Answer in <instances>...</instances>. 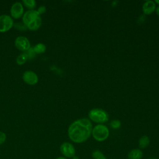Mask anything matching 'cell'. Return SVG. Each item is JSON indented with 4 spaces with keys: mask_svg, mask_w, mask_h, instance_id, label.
I'll use <instances>...</instances> for the list:
<instances>
[{
    "mask_svg": "<svg viewBox=\"0 0 159 159\" xmlns=\"http://www.w3.org/2000/svg\"><path fill=\"white\" fill-rule=\"evenodd\" d=\"M92 130L93 125L89 119H80L70 125L68 129V135L73 142L81 143L91 137Z\"/></svg>",
    "mask_w": 159,
    "mask_h": 159,
    "instance_id": "cell-1",
    "label": "cell"
},
{
    "mask_svg": "<svg viewBox=\"0 0 159 159\" xmlns=\"http://www.w3.org/2000/svg\"><path fill=\"white\" fill-rule=\"evenodd\" d=\"M91 135L95 140L103 142L109 137V130L104 124H98L93 128Z\"/></svg>",
    "mask_w": 159,
    "mask_h": 159,
    "instance_id": "cell-2",
    "label": "cell"
},
{
    "mask_svg": "<svg viewBox=\"0 0 159 159\" xmlns=\"http://www.w3.org/2000/svg\"><path fill=\"white\" fill-rule=\"evenodd\" d=\"M89 118L93 122L98 123L99 124H102L106 122L108 119L107 113L101 109H93L88 114Z\"/></svg>",
    "mask_w": 159,
    "mask_h": 159,
    "instance_id": "cell-3",
    "label": "cell"
},
{
    "mask_svg": "<svg viewBox=\"0 0 159 159\" xmlns=\"http://www.w3.org/2000/svg\"><path fill=\"white\" fill-rule=\"evenodd\" d=\"M60 151L62 155L67 158H72L76 155V149L74 145L68 142H65L61 144Z\"/></svg>",
    "mask_w": 159,
    "mask_h": 159,
    "instance_id": "cell-4",
    "label": "cell"
},
{
    "mask_svg": "<svg viewBox=\"0 0 159 159\" xmlns=\"http://www.w3.org/2000/svg\"><path fill=\"white\" fill-rule=\"evenodd\" d=\"M14 25V20L11 16L7 14L0 16V32H6L9 30Z\"/></svg>",
    "mask_w": 159,
    "mask_h": 159,
    "instance_id": "cell-5",
    "label": "cell"
},
{
    "mask_svg": "<svg viewBox=\"0 0 159 159\" xmlns=\"http://www.w3.org/2000/svg\"><path fill=\"white\" fill-rule=\"evenodd\" d=\"M14 44L18 50L23 52H26L30 48V41L24 36H18L15 39Z\"/></svg>",
    "mask_w": 159,
    "mask_h": 159,
    "instance_id": "cell-6",
    "label": "cell"
},
{
    "mask_svg": "<svg viewBox=\"0 0 159 159\" xmlns=\"http://www.w3.org/2000/svg\"><path fill=\"white\" fill-rule=\"evenodd\" d=\"M11 17L19 19L22 17L24 14V6L20 2H16L13 3L10 9Z\"/></svg>",
    "mask_w": 159,
    "mask_h": 159,
    "instance_id": "cell-7",
    "label": "cell"
},
{
    "mask_svg": "<svg viewBox=\"0 0 159 159\" xmlns=\"http://www.w3.org/2000/svg\"><path fill=\"white\" fill-rule=\"evenodd\" d=\"M39 16H40V15L39 14L37 10H35V9L27 10L24 13L22 17V22L27 27V25H29V24L34 21Z\"/></svg>",
    "mask_w": 159,
    "mask_h": 159,
    "instance_id": "cell-8",
    "label": "cell"
},
{
    "mask_svg": "<svg viewBox=\"0 0 159 159\" xmlns=\"http://www.w3.org/2000/svg\"><path fill=\"white\" fill-rule=\"evenodd\" d=\"M23 81L30 85H34L37 83L39 78L37 75L32 70H26L22 75Z\"/></svg>",
    "mask_w": 159,
    "mask_h": 159,
    "instance_id": "cell-9",
    "label": "cell"
},
{
    "mask_svg": "<svg viewBox=\"0 0 159 159\" xmlns=\"http://www.w3.org/2000/svg\"><path fill=\"white\" fill-rule=\"evenodd\" d=\"M156 5L155 2L152 1H147L144 2L142 6L143 12L146 15H149L155 11Z\"/></svg>",
    "mask_w": 159,
    "mask_h": 159,
    "instance_id": "cell-10",
    "label": "cell"
},
{
    "mask_svg": "<svg viewBox=\"0 0 159 159\" xmlns=\"http://www.w3.org/2000/svg\"><path fill=\"white\" fill-rule=\"evenodd\" d=\"M143 153L140 148H134L129 152L127 153L128 159H142Z\"/></svg>",
    "mask_w": 159,
    "mask_h": 159,
    "instance_id": "cell-11",
    "label": "cell"
},
{
    "mask_svg": "<svg viewBox=\"0 0 159 159\" xmlns=\"http://www.w3.org/2000/svg\"><path fill=\"white\" fill-rule=\"evenodd\" d=\"M150 143V138L147 135H143L139 140V147L140 149H145L148 147Z\"/></svg>",
    "mask_w": 159,
    "mask_h": 159,
    "instance_id": "cell-12",
    "label": "cell"
},
{
    "mask_svg": "<svg viewBox=\"0 0 159 159\" xmlns=\"http://www.w3.org/2000/svg\"><path fill=\"white\" fill-rule=\"evenodd\" d=\"M42 25V18L41 16H39L34 21L27 25V28L30 30H37Z\"/></svg>",
    "mask_w": 159,
    "mask_h": 159,
    "instance_id": "cell-13",
    "label": "cell"
},
{
    "mask_svg": "<svg viewBox=\"0 0 159 159\" xmlns=\"http://www.w3.org/2000/svg\"><path fill=\"white\" fill-rule=\"evenodd\" d=\"M28 60V57L27 53L25 52L22 53L20 54H19L17 58H16V63L19 65H24L27 60Z\"/></svg>",
    "mask_w": 159,
    "mask_h": 159,
    "instance_id": "cell-14",
    "label": "cell"
},
{
    "mask_svg": "<svg viewBox=\"0 0 159 159\" xmlns=\"http://www.w3.org/2000/svg\"><path fill=\"white\" fill-rule=\"evenodd\" d=\"M34 52L35 53H43L46 50V46L43 43H38L34 47Z\"/></svg>",
    "mask_w": 159,
    "mask_h": 159,
    "instance_id": "cell-15",
    "label": "cell"
},
{
    "mask_svg": "<svg viewBox=\"0 0 159 159\" xmlns=\"http://www.w3.org/2000/svg\"><path fill=\"white\" fill-rule=\"evenodd\" d=\"M91 157L93 159H107L106 156L99 150H94L91 153Z\"/></svg>",
    "mask_w": 159,
    "mask_h": 159,
    "instance_id": "cell-16",
    "label": "cell"
},
{
    "mask_svg": "<svg viewBox=\"0 0 159 159\" xmlns=\"http://www.w3.org/2000/svg\"><path fill=\"white\" fill-rule=\"evenodd\" d=\"M22 3L23 6H25L29 10H32L36 6V1L35 0H22Z\"/></svg>",
    "mask_w": 159,
    "mask_h": 159,
    "instance_id": "cell-17",
    "label": "cell"
},
{
    "mask_svg": "<svg viewBox=\"0 0 159 159\" xmlns=\"http://www.w3.org/2000/svg\"><path fill=\"white\" fill-rule=\"evenodd\" d=\"M110 125H111V128H112L113 129H118L121 126V122L120 120L115 119L111 122Z\"/></svg>",
    "mask_w": 159,
    "mask_h": 159,
    "instance_id": "cell-18",
    "label": "cell"
},
{
    "mask_svg": "<svg viewBox=\"0 0 159 159\" xmlns=\"http://www.w3.org/2000/svg\"><path fill=\"white\" fill-rule=\"evenodd\" d=\"M25 53H27V57H28V59H32L33 58L35 57V52H34V48L33 47H31L27 50L25 52Z\"/></svg>",
    "mask_w": 159,
    "mask_h": 159,
    "instance_id": "cell-19",
    "label": "cell"
},
{
    "mask_svg": "<svg viewBox=\"0 0 159 159\" xmlns=\"http://www.w3.org/2000/svg\"><path fill=\"white\" fill-rule=\"evenodd\" d=\"M6 134L2 131H0V145L6 142Z\"/></svg>",
    "mask_w": 159,
    "mask_h": 159,
    "instance_id": "cell-20",
    "label": "cell"
},
{
    "mask_svg": "<svg viewBox=\"0 0 159 159\" xmlns=\"http://www.w3.org/2000/svg\"><path fill=\"white\" fill-rule=\"evenodd\" d=\"M37 12H39V14L40 15H41V14H43V13L45 12V11H46V7H45V6H40V7L38 8V9H37Z\"/></svg>",
    "mask_w": 159,
    "mask_h": 159,
    "instance_id": "cell-21",
    "label": "cell"
},
{
    "mask_svg": "<svg viewBox=\"0 0 159 159\" xmlns=\"http://www.w3.org/2000/svg\"><path fill=\"white\" fill-rule=\"evenodd\" d=\"M145 16L144 15H142V16H140V17L139 18V19H138V23H139V24H142L144 20H145Z\"/></svg>",
    "mask_w": 159,
    "mask_h": 159,
    "instance_id": "cell-22",
    "label": "cell"
},
{
    "mask_svg": "<svg viewBox=\"0 0 159 159\" xmlns=\"http://www.w3.org/2000/svg\"><path fill=\"white\" fill-rule=\"evenodd\" d=\"M56 159H68V158H67L63 156H60V157H58Z\"/></svg>",
    "mask_w": 159,
    "mask_h": 159,
    "instance_id": "cell-23",
    "label": "cell"
},
{
    "mask_svg": "<svg viewBox=\"0 0 159 159\" xmlns=\"http://www.w3.org/2000/svg\"><path fill=\"white\" fill-rule=\"evenodd\" d=\"M155 11H156V13L159 16V6L157 7L156 9H155Z\"/></svg>",
    "mask_w": 159,
    "mask_h": 159,
    "instance_id": "cell-24",
    "label": "cell"
},
{
    "mask_svg": "<svg viewBox=\"0 0 159 159\" xmlns=\"http://www.w3.org/2000/svg\"><path fill=\"white\" fill-rule=\"evenodd\" d=\"M72 159H79V157H78V156H76V155H75V156L72 158Z\"/></svg>",
    "mask_w": 159,
    "mask_h": 159,
    "instance_id": "cell-25",
    "label": "cell"
},
{
    "mask_svg": "<svg viewBox=\"0 0 159 159\" xmlns=\"http://www.w3.org/2000/svg\"><path fill=\"white\" fill-rule=\"evenodd\" d=\"M155 2H156L157 4H159V0H156V1H155Z\"/></svg>",
    "mask_w": 159,
    "mask_h": 159,
    "instance_id": "cell-26",
    "label": "cell"
},
{
    "mask_svg": "<svg viewBox=\"0 0 159 159\" xmlns=\"http://www.w3.org/2000/svg\"><path fill=\"white\" fill-rule=\"evenodd\" d=\"M115 3H117V1H114V2H112V5H113V6H115Z\"/></svg>",
    "mask_w": 159,
    "mask_h": 159,
    "instance_id": "cell-27",
    "label": "cell"
},
{
    "mask_svg": "<svg viewBox=\"0 0 159 159\" xmlns=\"http://www.w3.org/2000/svg\"><path fill=\"white\" fill-rule=\"evenodd\" d=\"M148 159H157L156 158H154V157H151V158H148Z\"/></svg>",
    "mask_w": 159,
    "mask_h": 159,
    "instance_id": "cell-28",
    "label": "cell"
}]
</instances>
